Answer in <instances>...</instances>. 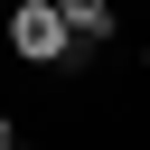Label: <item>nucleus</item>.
Here are the masks:
<instances>
[{"mask_svg":"<svg viewBox=\"0 0 150 150\" xmlns=\"http://www.w3.org/2000/svg\"><path fill=\"white\" fill-rule=\"evenodd\" d=\"M9 56H19V66H38V75H47V66H66V56H75L66 9H56V0H9Z\"/></svg>","mask_w":150,"mask_h":150,"instance_id":"1","label":"nucleus"},{"mask_svg":"<svg viewBox=\"0 0 150 150\" xmlns=\"http://www.w3.org/2000/svg\"><path fill=\"white\" fill-rule=\"evenodd\" d=\"M56 9H66L75 47H112V38H122V0H56Z\"/></svg>","mask_w":150,"mask_h":150,"instance_id":"2","label":"nucleus"},{"mask_svg":"<svg viewBox=\"0 0 150 150\" xmlns=\"http://www.w3.org/2000/svg\"><path fill=\"white\" fill-rule=\"evenodd\" d=\"M0 150H19V122H9V112H0Z\"/></svg>","mask_w":150,"mask_h":150,"instance_id":"3","label":"nucleus"}]
</instances>
